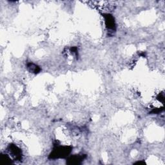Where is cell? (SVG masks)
Segmentation results:
<instances>
[{"label":"cell","instance_id":"6da1fadb","mask_svg":"<svg viewBox=\"0 0 165 165\" xmlns=\"http://www.w3.org/2000/svg\"><path fill=\"white\" fill-rule=\"evenodd\" d=\"M71 152V148L68 146H60L57 147L56 149H54L53 152L51 154L50 157L52 158H64L68 155V154Z\"/></svg>","mask_w":165,"mask_h":165},{"label":"cell","instance_id":"7a4b0ae2","mask_svg":"<svg viewBox=\"0 0 165 165\" xmlns=\"http://www.w3.org/2000/svg\"><path fill=\"white\" fill-rule=\"evenodd\" d=\"M8 151L11 154V155H12L16 160H20L21 159V149L16 145L11 144L8 146Z\"/></svg>","mask_w":165,"mask_h":165},{"label":"cell","instance_id":"3957f363","mask_svg":"<svg viewBox=\"0 0 165 165\" xmlns=\"http://www.w3.org/2000/svg\"><path fill=\"white\" fill-rule=\"evenodd\" d=\"M104 17H105V20L107 27L109 30H115L116 24H115L114 19V18H113V16L110 14H105V16H104Z\"/></svg>","mask_w":165,"mask_h":165},{"label":"cell","instance_id":"277c9868","mask_svg":"<svg viewBox=\"0 0 165 165\" xmlns=\"http://www.w3.org/2000/svg\"><path fill=\"white\" fill-rule=\"evenodd\" d=\"M83 159V157L81 155H74L68 159V164H80Z\"/></svg>","mask_w":165,"mask_h":165},{"label":"cell","instance_id":"5b68a950","mask_svg":"<svg viewBox=\"0 0 165 165\" xmlns=\"http://www.w3.org/2000/svg\"><path fill=\"white\" fill-rule=\"evenodd\" d=\"M28 68L29 71L33 73H38L40 71V68L38 66L34 63H29L28 65Z\"/></svg>","mask_w":165,"mask_h":165},{"label":"cell","instance_id":"8992f818","mask_svg":"<svg viewBox=\"0 0 165 165\" xmlns=\"http://www.w3.org/2000/svg\"><path fill=\"white\" fill-rule=\"evenodd\" d=\"M1 159L2 162H3V163L5 164H11L12 163L11 158L7 154H2Z\"/></svg>","mask_w":165,"mask_h":165}]
</instances>
